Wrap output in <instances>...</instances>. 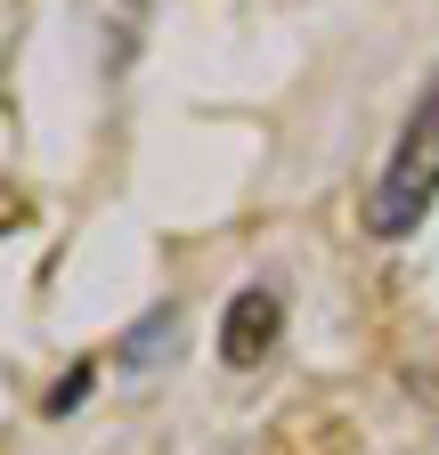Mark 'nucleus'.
Returning <instances> with one entry per match:
<instances>
[{"label":"nucleus","mask_w":439,"mask_h":455,"mask_svg":"<svg viewBox=\"0 0 439 455\" xmlns=\"http://www.w3.org/2000/svg\"><path fill=\"white\" fill-rule=\"evenodd\" d=\"M82 390H90V366H74V374H58V390H49V398H41V407H49V415H74V407H82Z\"/></svg>","instance_id":"4"},{"label":"nucleus","mask_w":439,"mask_h":455,"mask_svg":"<svg viewBox=\"0 0 439 455\" xmlns=\"http://www.w3.org/2000/svg\"><path fill=\"white\" fill-rule=\"evenodd\" d=\"M439 204V82L407 106V123H399V139H391V163H382V180H374V196H366V228L374 236H415L423 228V212Z\"/></svg>","instance_id":"1"},{"label":"nucleus","mask_w":439,"mask_h":455,"mask_svg":"<svg viewBox=\"0 0 439 455\" xmlns=\"http://www.w3.org/2000/svg\"><path fill=\"white\" fill-rule=\"evenodd\" d=\"M285 333V301L268 293V284H244V293L228 301V317H220V358L228 366H260L268 350H277Z\"/></svg>","instance_id":"2"},{"label":"nucleus","mask_w":439,"mask_h":455,"mask_svg":"<svg viewBox=\"0 0 439 455\" xmlns=\"http://www.w3.org/2000/svg\"><path fill=\"white\" fill-rule=\"evenodd\" d=\"M163 341L180 350V309H147V317L131 325V341H123V366H155V358H163Z\"/></svg>","instance_id":"3"}]
</instances>
